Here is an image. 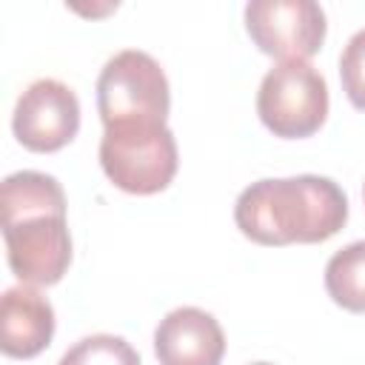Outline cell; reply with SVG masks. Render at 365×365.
I'll list each match as a JSON object with an SVG mask.
<instances>
[{"label":"cell","instance_id":"1","mask_svg":"<svg viewBox=\"0 0 365 365\" xmlns=\"http://www.w3.org/2000/svg\"><path fill=\"white\" fill-rule=\"evenodd\" d=\"M345 220V191L319 174L257 180L240 191L234 205L237 228L259 245L325 242Z\"/></svg>","mask_w":365,"mask_h":365},{"label":"cell","instance_id":"2","mask_svg":"<svg viewBox=\"0 0 365 365\" xmlns=\"http://www.w3.org/2000/svg\"><path fill=\"white\" fill-rule=\"evenodd\" d=\"M177 140L160 123L106 125L100 165L106 177L128 194H157L177 174Z\"/></svg>","mask_w":365,"mask_h":365},{"label":"cell","instance_id":"3","mask_svg":"<svg viewBox=\"0 0 365 365\" xmlns=\"http://www.w3.org/2000/svg\"><path fill=\"white\" fill-rule=\"evenodd\" d=\"M171 108L168 77L160 63L140 51H117L97 77V111L103 125L117 123H160Z\"/></svg>","mask_w":365,"mask_h":365},{"label":"cell","instance_id":"4","mask_svg":"<svg viewBox=\"0 0 365 365\" xmlns=\"http://www.w3.org/2000/svg\"><path fill=\"white\" fill-rule=\"evenodd\" d=\"M257 114L274 137H311L328 117V83L308 60H282L259 83Z\"/></svg>","mask_w":365,"mask_h":365},{"label":"cell","instance_id":"5","mask_svg":"<svg viewBox=\"0 0 365 365\" xmlns=\"http://www.w3.org/2000/svg\"><path fill=\"white\" fill-rule=\"evenodd\" d=\"M245 29L262 54L308 60L325 40V11L314 0H251Z\"/></svg>","mask_w":365,"mask_h":365},{"label":"cell","instance_id":"6","mask_svg":"<svg viewBox=\"0 0 365 365\" xmlns=\"http://www.w3.org/2000/svg\"><path fill=\"white\" fill-rule=\"evenodd\" d=\"M11 131L29 151L37 154L68 145L80 131L77 94L54 77H40L29 83L26 91L17 97Z\"/></svg>","mask_w":365,"mask_h":365},{"label":"cell","instance_id":"7","mask_svg":"<svg viewBox=\"0 0 365 365\" xmlns=\"http://www.w3.org/2000/svg\"><path fill=\"white\" fill-rule=\"evenodd\" d=\"M6 259L23 285H54L71 262V234L66 217L40 214L3 225Z\"/></svg>","mask_w":365,"mask_h":365},{"label":"cell","instance_id":"8","mask_svg":"<svg viewBox=\"0 0 365 365\" xmlns=\"http://www.w3.org/2000/svg\"><path fill=\"white\" fill-rule=\"evenodd\" d=\"M154 354L160 365H220L225 334L208 311L182 305L160 319L154 331Z\"/></svg>","mask_w":365,"mask_h":365},{"label":"cell","instance_id":"9","mask_svg":"<svg viewBox=\"0 0 365 365\" xmlns=\"http://www.w3.org/2000/svg\"><path fill=\"white\" fill-rule=\"evenodd\" d=\"M54 336V308L31 285H14L0 299V348L6 356L31 359Z\"/></svg>","mask_w":365,"mask_h":365},{"label":"cell","instance_id":"10","mask_svg":"<svg viewBox=\"0 0 365 365\" xmlns=\"http://www.w3.org/2000/svg\"><path fill=\"white\" fill-rule=\"evenodd\" d=\"M0 211H3V225L40 214L66 217V194L51 174L14 171L0 185Z\"/></svg>","mask_w":365,"mask_h":365},{"label":"cell","instance_id":"11","mask_svg":"<svg viewBox=\"0 0 365 365\" xmlns=\"http://www.w3.org/2000/svg\"><path fill=\"white\" fill-rule=\"evenodd\" d=\"M325 291L345 311L365 314V240L339 248L328 259Z\"/></svg>","mask_w":365,"mask_h":365},{"label":"cell","instance_id":"12","mask_svg":"<svg viewBox=\"0 0 365 365\" xmlns=\"http://www.w3.org/2000/svg\"><path fill=\"white\" fill-rule=\"evenodd\" d=\"M57 365H140V354L114 334H91L77 339Z\"/></svg>","mask_w":365,"mask_h":365},{"label":"cell","instance_id":"13","mask_svg":"<svg viewBox=\"0 0 365 365\" xmlns=\"http://www.w3.org/2000/svg\"><path fill=\"white\" fill-rule=\"evenodd\" d=\"M339 80L354 108L365 111V29H359L339 54Z\"/></svg>","mask_w":365,"mask_h":365},{"label":"cell","instance_id":"14","mask_svg":"<svg viewBox=\"0 0 365 365\" xmlns=\"http://www.w3.org/2000/svg\"><path fill=\"white\" fill-rule=\"evenodd\" d=\"M251 365H271V362H251Z\"/></svg>","mask_w":365,"mask_h":365},{"label":"cell","instance_id":"15","mask_svg":"<svg viewBox=\"0 0 365 365\" xmlns=\"http://www.w3.org/2000/svg\"><path fill=\"white\" fill-rule=\"evenodd\" d=\"M362 200H365V191H362Z\"/></svg>","mask_w":365,"mask_h":365}]
</instances>
